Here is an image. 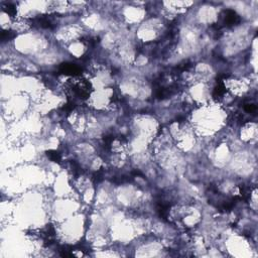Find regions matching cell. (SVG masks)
Segmentation results:
<instances>
[{
  "label": "cell",
  "mask_w": 258,
  "mask_h": 258,
  "mask_svg": "<svg viewBox=\"0 0 258 258\" xmlns=\"http://www.w3.org/2000/svg\"><path fill=\"white\" fill-rule=\"evenodd\" d=\"M60 72L62 74H65V75L79 76L81 74V72H82V70H81L80 67H78L77 65H75V64L66 63V64L61 65Z\"/></svg>",
  "instance_id": "1"
},
{
  "label": "cell",
  "mask_w": 258,
  "mask_h": 258,
  "mask_svg": "<svg viewBox=\"0 0 258 258\" xmlns=\"http://www.w3.org/2000/svg\"><path fill=\"white\" fill-rule=\"evenodd\" d=\"M240 21V17L234 10H228L225 11V23L228 26H232Z\"/></svg>",
  "instance_id": "2"
},
{
  "label": "cell",
  "mask_w": 258,
  "mask_h": 258,
  "mask_svg": "<svg viewBox=\"0 0 258 258\" xmlns=\"http://www.w3.org/2000/svg\"><path fill=\"white\" fill-rule=\"evenodd\" d=\"M47 156H49V159L51 160L55 161V162H60L61 161V154L59 153L58 151H55V150L47 151Z\"/></svg>",
  "instance_id": "3"
},
{
  "label": "cell",
  "mask_w": 258,
  "mask_h": 258,
  "mask_svg": "<svg viewBox=\"0 0 258 258\" xmlns=\"http://www.w3.org/2000/svg\"><path fill=\"white\" fill-rule=\"evenodd\" d=\"M6 12L9 14V15H11V16H14L15 15V13H16V8L15 6L13 5V4H7V6H6Z\"/></svg>",
  "instance_id": "4"
},
{
  "label": "cell",
  "mask_w": 258,
  "mask_h": 258,
  "mask_svg": "<svg viewBox=\"0 0 258 258\" xmlns=\"http://www.w3.org/2000/svg\"><path fill=\"white\" fill-rule=\"evenodd\" d=\"M256 109H257V107L255 106L254 104H246V105H244V110L248 113H255Z\"/></svg>",
  "instance_id": "5"
}]
</instances>
